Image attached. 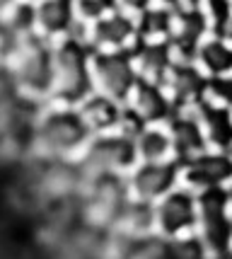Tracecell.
Segmentation results:
<instances>
[{"label":"cell","mask_w":232,"mask_h":259,"mask_svg":"<svg viewBox=\"0 0 232 259\" xmlns=\"http://www.w3.org/2000/svg\"><path fill=\"white\" fill-rule=\"evenodd\" d=\"M95 49L75 36H66L54 46V97L61 104L80 107L95 92L92 85Z\"/></svg>","instance_id":"1"},{"label":"cell","mask_w":232,"mask_h":259,"mask_svg":"<svg viewBox=\"0 0 232 259\" xmlns=\"http://www.w3.org/2000/svg\"><path fill=\"white\" fill-rule=\"evenodd\" d=\"M92 136L95 134L89 131L80 109L70 104L49 109L36 124V143L49 160H63L75 155L77 150H85Z\"/></svg>","instance_id":"2"},{"label":"cell","mask_w":232,"mask_h":259,"mask_svg":"<svg viewBox=\"0 0 232 259\" xmlns=\"http://www.w3.org/2000/svg\"><path fill=\"white\" fill-rule=\"evenodd\" d=\"M138 162L141 160H138L135 136L111 131V134H97L85 146L80 169L89 180L97 175H121L126 169H133Z\"/></svg>","instance_id":"3"},{"label":"cell","mask_w":232,"mask_h":259,"mask_svg":"<svg viewBox=\"0 0 232 259\" xmlns=\"http://www.w3.org/2000/svg\"><path fill=\"white\" fill-rule=\"evenodd\" d=\"M15 82L29 97H44L54 92V46H46L41 34L22 36L15 51Z\"/></svg>","instance_id":"4"},{"label":"cell","mask_w":232,"mask_h":259,"mask_svg":"<svg viewBox=\"0 0 232 259\" xmlns=\"http://www.w3.org/2000/svg\"><path fill=\"white\" fill-rule=\"evenodd\" d=\"M138 68L133 49L123 51H95L92 54V85L95 92L107 95L116 102H128L138 82Z\"/></svg>","instance_id":"5"},{"label":"cell","mask_w":232,"mask_h":259,"mask_svg":"<svg viewBox=\"0 0 232 259\" xmlns=\"http://www.w3.org/2000/svg\"><path fill=\"white\" fill-rule=\"evenodd\" d=\"M199 230L206 249L225 254L232 247V201L225 187L199 192Z\"/></svg>","instance_id":"6"},{"label":"cell","mask_w":232,"mask_h":259,"mask_svg":"<svg viewBox=\"0 0 232 259\" xmlns=\"http://www.w3.org/2000/svg\"><path fill=\"white\" fill-rule=\"evenodd\" d=\"M199 226V201L187 189H172L155 203V233L160 237L194 235Z\"/></svg>","instance_id":"7"},{"label":"cell","mask_w":232,"mask_h":259,"mask_svg":"<svg viewBox=\"0 0 232 259\" xmlns=\"http://www.w3.org/2000/svg\"><path fill=\"white\" fill-rule=\"evenodd\" d=\"M179 175H181V162L179 160H165V162H138L131 172L128 192L133 199L148 203H157L162 196L174 189Z\"/></svg>","instance_id":"8"},{"label":"cell","mask_w":232,"mask_h":259,"mask_svg":"<svg viewBox=\"0 0 232 259\" xmlns=\"http://www.w3.org/2000/svg\"><path fill=\"white\" fill-rule=\"evenodd\" d=\"M87 41L95 51H123L138 44V20L135 15L114 8L89 24Z\"/></svg>","instance_id":"9"},{"label":"cell","mask_w":232,"mask_h":259,"mask_svg":"<svg viewBox=\"0 0 232 259\" xmlns=\"http://www.w3.org/2000/svg\"><path fill=\"white\" fill-rule=\"evenodd\" d=\"M179 180L187 182L189 189H215L232 182V153L230 150H206L196 158L181 162Z\"/></svg>","instance_id":"10"},{"label":"cell","mask_w":232,"mask_h":259,"mask_svg":"<svg viewBox=\"0 0 232 259\" xmlns=\"http://www.w3.org/2000/svg\"><path fill=\"white\" fill-rule=\"evenodd\" d=\"M208 34L210 27L201 5H187V8L174 10V27H172L169 44H172L179 61H194L201 41Z\"/></svg>","instance_id":"11"},{"label":"cell","mask_w":232,"mask_h":259,"mask_svg":"<svg viewBox=\"0 0 232 259\" xmlns=\"http://www.w3.org/2000/svg\"><path fill=\"white\" fill-rule=\"evenodd\" d=\"M126 104L138 114V119L145 126L167 124L174 116V112H177L174 100L167 92L165 85L162 82H153V80H145V78H138V82H135V88H133L131 97H128Z\"/></svg>","instance_id":"12"},{"label":"cell","mask_w":232,"mask_h":259,"mask_svg":"<svg viewBox=\"0 0 232 259\" xmlns=\"http://www.w3.org/2000/svg\"><path fill=\"white\" fill-rule=\"evenodd\" d=\"M89 180H92L87 194L89 218H95L100 223H116V218L126 208V203H128L126 199L131 194L121 184V175H97Z\"/></svg>","instance_id":"13"},{"label":"cell","mask_w":232,"mask_h":259,"mask_svg":"<svg viewBox=\"0 0 232 259\" xmlns=\"http://www.w3.org/2000/svg\"><path fill=\"white\" fill-rule=\"evenodd\" d=\"M167 92L172 95L177 109H191L206 97L208 75L196 66V61H174L165 80Z\"/></svg>","instance_id":"14"},{"label":"cell","mask_w":232,"mask_h":259,"mask_svg":"<svg viewBox=\"0 0 232 259\" xmlns=\"http://www.w3.org/2000/svg\"><path fill=\"white\" fill-rule=\"evenodd\" d=\"M167 131L172 136V146H174V158L179 162L191 160L210 150L206 131L201 126L199 116L194 109H177L174 116L167 121Z\"/></svg>","instance_id":"15"},{"label":"cell","mask_w":232,"mask_h":259,"mask_svg":"<svg viewBox=\"0 0 232 259\" xmlns=\"http://www.w3.org/2000/svg\"><path fill=\"white\" fill-rule=\"evenodd\" d=\"M75 0H41L36 5V29L44 39H66L77 27Z\"/></svg>","instance_id":"16"},{"label":"cell","mask_w":232,"mask_h":259,"mask_svg":"<svg viewBox=\"0 0 232 259\" xmlns=\"http://www.w3.org/2000/svg\"><path fill=\"white\" fill-rule=\"evenodd\" d=\"M133 61L138 68V75L153 82L165 85L169 70L177 61V54L169 41H141L133 46Z\"/></svg>","instance_id":"17"},{"label":"cell","mask_w":232,"mask_h":259,"mask_svg":"<svg viewBox=\"0 0 232 259\" xmlns=\"http://www.w3.org/2000/svg\"><path fill=\"white\" fill-rule=\"evenodd\" d=\"M191 109L196 112L201 126L206 131L208 146L213 150H232V109L230 107H222L218 102L203 97Z\"/></svg>","instance_id":"18"},{"label":"cell","mask_w":232,"mask_h":259,"mask_svg":"<svg viewBox=\"0 0 232 259\" xmlns=\"http://www.w3.org/2000/svg\"><path fill=\"white\" fill-rule=\"evenodd\" d=\"M77 109H80L82 119L87 121L89 131L95 136L111 134V131H119V128H121L126 102H116V100H111V97H107V95L92 92Z\"/></svg>","instance_id":"19"},{"label":"cell","mask_w":232,"mask_h":259,"mask_svg":"<svg viewBox=\"0 0 232 259\" xmlns=\"http://www.w3.org/2000/svg\"><path fill=\"white\" fill-rule=\"evenodd\" d=\"M194 61H196V66H199L208 78L230 75L232 73V44L225 36L208 34V36L201 41Z\"/></svg>","instance_id":"20"},{"label":"cell","mask_w":232,"mask_h":259,"mask_svg":"<svg viewBox=\"0 0 232 259\" xmlns=\"http://www.w3.org/2000/svg\"><path fill=\"white\" fill-rule=\"evenodd\" d=\"M138 146V160L141 162H165L174 158V146L172 136L167 131V124H148L135 136Z\"/></svg>","instance_id":"21"},{"label":"cell","mask_w":232,"mask_h":259,"mask_svg":"<svg viewBox=\"0 0 232 259\" xmlns=\"http://www.w3.org/2000/svg\"><path fill=\"white\" fill-rule=\"evenodd\" d=\"M138 39L141 41H169L174 27V10L165 5H150L138 17Z\"/></svg>","instance_id":"22"},{"label":"cell","mask_w":232,"mask_h":259,"mask_svg":"<svg viewBox=\"0 0 232 259\" xmlns=\"http://www.w3.org/2000/svg\"><path fill=\"white\" fill-rule=\"evenodd\" d=\"M201 8L206 12L210 34L225 36L232 24V0H201Z\"/></svg>","instance_id":"23"},{"label":"cell","mask_w":232,"mask_h":259,"mask_svg":"<svg viewBox=\"0 0 232 259\" xmlns=\"http://www.w3.org/2000/svg\"><path fill=\"white\" fill-rule=\"evenodd\" d=\"M8 24H10L20 36L34 34V29H36V5H34V3H27V0L15 3L10 10V17H8Z\"/></svg>","instance_id":"24"},{"label":"cell","mask_w":232,"mask_h":259,"mask_svg":"<svg viewBox=\"0 0 232 259\" xmlns=\"http://www.w3.org/2000/svg\"><path fill=\"white\" fill-rule=\"evenodd\" d=\"M114 8H116V0H75L77 20L85 24L97 22L100 17H104Z\"/></svg>","instance_id":"25"},{"label":"cell","mask_w":232,"mask_h":259,"mask_svg":"<svg viewBox=\"0 0 232 259\" xmlns=\"http://www.w3.org/2000/svg\"><path fill=\"white\" fill-rule=\"evenodd\" d=\"M206 97L218 102L222 107L232 109V73L230 75H215L208 78V88H206Z\"/></svg>","instance_id":"26"},{"label":"cell","mask_w":232,"mask_h":259,"mask_svg":"<svg viewBox=\"0 0 232 259\" xmlns=\"http://www.w3.org/2000/svg\"><path fill=\"white\" fill-rule=\"evenodd\" d=\"M150 5H155V0H116V8L131 12V15H135V17H138L143 10H148Z\"/></svg>","instance_id":"27"},{"label":"cell","mask_w":232,"mask_h":259,"mask_svg":"<svg viewBox=\"0 0 232 259\" xmlns=\"http://www.w3.org/2000/svg\"><path fill=\"white\" fill-rule=\"evenodd\" d=\"M12 5H15V0H0V15L5 10H12Z\"/></svg>","instance_id":"28"},{"label":"cell","mask_w":232,"mask_h":259,"mask_svg":"<svg viewBox=\"0 0 232 259\" xmlns=\"http://www.w3.org/2000/svg\"><path fill=\"white\" fill-rule=\"evenodd\" d=\"M225 39H227V41H230V44H232V24H230V29L225 32Z\"/></svg>","instance_id":"29"},{"label":"cell","mask_w":232,"mask_h":259,"mask_svg":"<svg viewBox=\"0 0 232 259\" xmlns=\"http://www.w3.org/2000/svg\"><path fill=\"white\" fill-rule=\"evenodd\" d=\"M27 3H34V5H39V3H41V0H27Z\"/></svg>","instance_id":"30"},{"label":"cell","mask_w":232,"mask_h":259,"mask_svg":"<svg viewBox=\"0 0 232 259\" xmlns=\"http://www.w3.org/2000/svg\"><path fill=\"white\" fill-rule=\"evenodd\" d=\"M230 252H232V247H230Z\"/></svg>","instance_id":"31"},{"label":"cell","mask_w":232,"mask_h":259,"mask_svg":"<svg viewBox=\"0 0 232 259\" xmlns=\"http://www.w3.org/2000/svg\"><path fill=\"white\" fill-rule=\"evenodd\" d=\"M230 153H232V150H230Z\"/></svg>","instance_id":"32"}]
</instances>
